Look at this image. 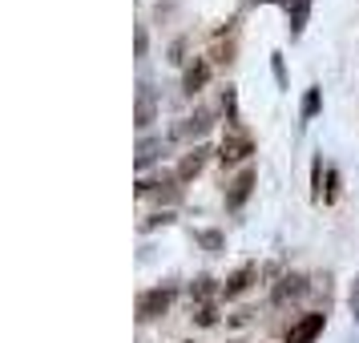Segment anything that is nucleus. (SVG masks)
<instances>
[{
    "label": "nucleus",
    "mask_w": 359,
    "mask_h": 343,
    "mask_svg": "<svg viewBox=\"0 0 359 343\" xmlns=\"http://www.w3.org/2000/svg\"><path fill=\"white\" fill-rule=\"evenodd\" d=\"M174 287H154V291H146L142 299H137V319L146 323V319H158V315H165L170 311V303H174Z\"/></svg>",
    "instance_id": "nucleus-1"
},
{
    "label": "nucleus",
    "mask_w": 359,
    "mask_h": 343,
    "mask_svg": "<svg viewBox=\"0 0 359 343\" xmlns=\"http://www.w3.org/2000/svg\"><path fill=\"white\" fill-rule=\"evenodd\" d=\"M255 182H259V174H255V166H246L238 178L230 182L226 190V210H243V202L250 198V190H255Z\"/></svg>",
    "instance_id": "nucleus-2"
},
{
    "label": "nucleus",
    "mask_w": 359,
    "mask_h": 343,
    "mask_svg": "<svg viewBox=\"0 0 359 343\" xmlns=\"http://www.w3.org/2000/svg\"><path fill=\"white\" fill-rule=\"evenodd\" d=\"M255 154V142H250V133H230L226 142H222V149H218V158L226 166H234V162H243V158H250Z\"/></svg>",
    "instance_id": "nucleus-3"
},
{
    "label": "nucleus",
    "mask_w": 359,
    "mask_h": 343,
    "mask_svg": "<svg viewBox=\"0 0 359 343\" xmlns=\"http://www.w3.org/2000/svg\"><path fill=\"white\" fill-rule=\"evenodd\" d=\"M323 323H327V315H319V311H311V315H303L299 323L287 331V343H311L319 331H323Z\"/></svg>",
    "instance_id": "nucleus-4"
},
{
    "label": "nucleus",
    "mask_w": 359,
    "mask_h": 343,
    "mask_svg": "<svg viewBox=\"0 0 359 343\" xmlns=\"http://www.w3.org/2000/svg\"><path fill=\"white\" fill-rule=\"evenodd\" d=\"M206 158H210V149H206V146H194V149H190V154H186V158L178 162V170H174V178H178V182H194L198 174H202V166H206Z\"/></svg>",
    "instance_id": "nucleus-5"
},
{
    "label": "nucleus",
    "mask_w": 359,
    "mask_h": 343,
    "mask_svg": "<svg viewBox=\"0 0 359 343\" xmlns=\"http://www.w3.org/2000/svg\"><path fill=\"white\" fill-rule=\"evenodd\" d=\"M255 278H259V267H243V271H234V275H230L218 291H222V299H238V295H243Z\"/></svg>",
    "instance_id": "nucleus-6"
},
{
    "label": "nucleus",
    "mask_w": 359,
    "mask_h": 343,
    "mask_svg": "<svg viewBox=\"0 0 359 343\" xmlns=\"http://www.w3.org/2000/svg\"><path fill=\"white\" fill-rule=\"evenodd\" d=\"M210 114H206V109H198L194 117H186V121H182V126H174V137H206V133H210Z\"/></svg>",
    "instance_id": "nucleus-7"
},
{
    "label": "nucleus",
    "mask_w": 359,
    "mask_h": 343,
    "mask_svg": "<svg viewBox=\"0 0 359 343\" xmlns=\"http://www.w3.org/2000/svg\"><path fill=\"white\" fill-rule=\"evenodd\" d=\"M303 291H307V278L303 275H283L278 287L271 291V299H275V303H287V299H299Z\"/></svg>",
    "instance_id": "nucleus-8"
},
{
    "label": "nucleus",
    "mask_w": 359,
    "mask_h": 343,
    "mask_svg": "<svg viewBox=\"0 0 359 343\" xmlns=\"http://www.w3.org/2000/svg\"><path fill=\"white\" fill-rule=\"evenodd\" d=\"M206 81H210V61H194V65L182 73V89H186L190 97H194V93H198Z\"/></svg>",
    "instance_id": "nucleus-9"
},
{
    "label": "nucleus",
    "mask_w": 359,
    "mask_h": 343,
    "mask_svg": "<svg viewBox=\"0 0 359 343\" xmlns=\"http://www.w3.org/2000/svg\"><path fill=\"white\" fill-rule=\"evenodd\" d=\"M154 114H158L154 89H149V85H142V89H137V130H146L149 121H154Z\"/></svg>",
    "instance_id": "nucleus-10"
},
{
    "label": "nucleus",
    "mask_w": 359,
    "mask_h": 343,
    "mask_svg": "<svg viewBox=\"0 0 359 343\" xmlns=\"http://www.w3.org/2000/svg\"><path fill=\"white\" fill-rule=\"evenodd\" d=\"M158 158H162V137H142V142H137V158H133V162H137V170L154 166Z\"/></svg>",
    "instance_id": "nucleus-11"
},
{
    "label": "nucleus",
    "mask_w": 359,
    "mask_h": 343,
    "mask_svg": "<svg viewBox=\"0 0 359 343\" xmlns=\"http://www.w3.org/2000/svg\"><path fill=\"white\" fill-rule=\"evenodd\" d=\"M307 13H311V0H294L291 8H287V17H291V33H294V36L303 33V25H307Z\"/></svg>",
    "instance_id": "nucleus-12"
},
{
    "label": "nucleus",
    "mask_w": 359,
    "mask_h": 343,
    "mask_svg": "<svg viewBox=\"0 0 359 343\" xmlns=\"http://www.w3.org/2000/svg\"><path fill=\"white\" fill-rule=\"evenodd\" d=\"M154 194H158V202H178L182 190L174 186V182H154Z\"/></svg>",
    "instance_id": "nucleus-13"
},
{
    "label": "nucleus",
    "mask_w": 359,
    "mask_h": 343,
    "mask_svg": "<svg viewBox=\"0 0 359 343\" xmlns=\"http://www.w3.org/2000/svg\"><path fill=\"white\" fill-rule=\"evenodd\" d=\"M319 105H323L319 89H307V97H303V121H311V117L319 114Z\"/></svg>",
    "instance_id": "nucleus-14"
},
{
    "label": "nucleus",
    "mask_w": 359,
    "mask_h": 343,
    "mask_svg": "<svg viewBox=\"0 0 359 343\" xmlns=\"http://www.w3.org/2000/svg\"><path fill=\"white\" fill-rule=\"evenodd\" d=\"M190 295H194V299H202V303H206V299H210V295H214V278H206V275H202V278H198V283H194V287H190Z\"/></svg>",
    "instance_id": "nucleus-15"
},
{
    "label": "nucleus",
    "mask_w": 359,
    "mask_h": 343,
    "mask_svg": "<svg viewBox=\"0 0 359 343\" xmlns=\"http://www.w3.org/2000/svg\"><path fill=\"white\" fill-rule=\"evenodd\" d=\"M198 243L206 246V250H222V234L218 230H198Z\"/></svg>",
    "instance_id": "nucleus-16"
},
{
    "label": "nucleus",
    "mask_w": 359,
    "mask_h": 343,
    "mask_svg": "<svg viewBox=\"0 0 359 343\" xmlns=\"http://www.w3.org/2000/svg\"><path fill=\"white\" fill-rule=\"evenodd\" d=\"M198 323L202 327H214L218 323V311H214V303H202V307H198V315H194Z\"/></svg>",
    "instance_id": "nucleus-17"
},
{
    "label": "nucleus",
    "mask_w": 359,
    "mask_h": 343,
    "mask_svg": "<svg viewBox=\"0 0 359 343\" xmlns=\"http://www.w3.org/2000/svg\"><path fill=\"white\" fill-rule=\"evenodd\" d=\"M311 182H315V202L323 198V162L315 158V166H311Z\"/></svg>",
    "instance_id": "nucleus-18"
},
{
    "label": "nucleus",
    "mask_w": 359,
    "mask_h": 343,
    "mask_svg": "<svg viewBox=\"0 0 359 343\" xmlns=\"http://www.w3.org/2000/svg\"><path fill=\"white\" fill-rule=\"evenodd\" d=\"M275 77H278V85L287 89V69H283V57H278V53H275Z\"/></svg>",
    "instance_id": "nucleus-19"
},
{
    "label": "nucleus",
    "mask_w": 359,
    "mask_h": 343,
    "mask_svg": "<svg viewBox=\"0 0 359 343\" xmlns=\"http://www.w3.org/2000/svg\"><path fill=\"white\" fill-rule=\"evenodd\" d=\"M146 45H149V36H146V29H137V57H146Z\"/></svg>",
    "instance_id": "nucleus-20"
},
{
    "label": "nucleus",
    "mask_w": 359,
    "mask_h": 343,
    "mask_svg": "<svg viewBox=\"0 0 359 343\" xmlns=\"http://www.w3.org/2000/svg\"><path fill=\"white\" fill-rule=\"evenodd\" d=\"M351 311H355V315H359V295H355V299H351Z\"/></svg>",
    "instance_id": "nucleus-21"
}]
</instances>
